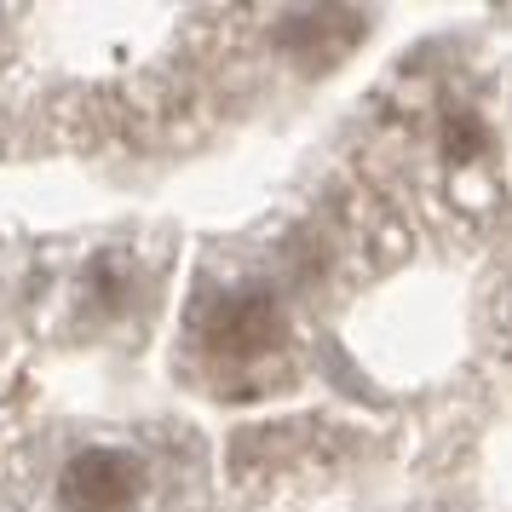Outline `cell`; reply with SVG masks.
<instances>
[{"mask_svg": "<svg viewBox=\"0 0 512 512\" xmlns=\"http://www.w3.org/2000/svg\"><path fill=\"white\" fill-rule=\"evenodd\" d=\"M185 363L190 374L213 386V397H254L294 374V323L277 282L259 271H236L196 288L185 317Z\"/></svg>", "mask_w": 512, "mask_h": 512, "instance_id": "6da1fadb", "label": "cell"}, {"mask_svg": "<svg viewBox=\"0 0 512 512\" xmlns=\"http://www.w3.org/2000/svg\"><path fill=\"white\" fill-rule=\"evenodd\" d=\"M150 489H156L150 455L139 443H116V438L75 443L52 472L58 512H144Z\"/></svg>", "mask_w": 512, "mask_h": 512, "instance_id": "7a4b0ae2", "label": "cell"}, {"mask_svg": "<svg viewBox=\"0 0 512 512\" xmlns=\"http://www.w3.org/2000/svg\"><path fill=\"white\" fill-rule=\"evenodd\" d=\"M409 127L420 133L438 179H449V185L489 179V167H495V133H489V116L472 98H455V93L426 98Z\"/></svg>", "mask_w": 512, "mask_h": 512, "instance_id": "3957f363", "label": "cell"}, {"mask_svg": "<svg viewBox=\"0 0 512 512\" xmlns=\"http://www.w3.org/2000/svg\"><path fill=\"white\" fill-rule=\"evenodd\" d=\"M495 346H501V357H512V282L495 294Z\"/></svg>", "mask_w": 512, "mask_h": 512, "instance_id": "277c9868", "label": "cell"}]
</instances>
